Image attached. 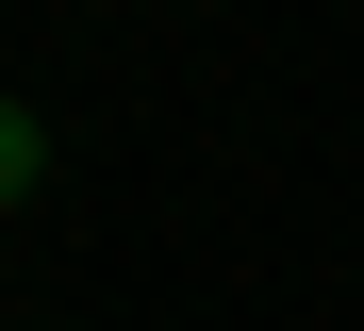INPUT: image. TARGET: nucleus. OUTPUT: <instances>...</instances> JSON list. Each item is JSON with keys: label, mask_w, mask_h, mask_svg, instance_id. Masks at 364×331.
<instances>
[{"label": "nucleus", "mask_w": 364, "mask_h": 331, "mask_svg": "<svg viewBox=\"0 0 364 331\" xmlns=\"http://www.w3.org/2000/svg\"><path fill=\"white\" fill-rule=\"evenodd\" d=\"M33 182H50V132H33L17 100H0V199H33Z\"/></svg>", "instance_id": "nucleus-1"}]
</instances>
